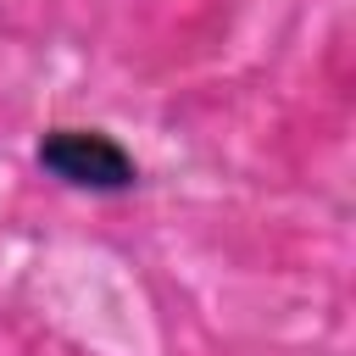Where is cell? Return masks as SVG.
<instances>
[{
	"label": "cell",
	"instance_id": "1",
	"mask_svg": "<svg viewBox=\"0 0 356 356\" xmlns=\"http://www.w3.org/2000/svg\"><path fill=\"white\" fill-rule=\"evenodd\" d=\"M33 161L67 189H89V195H128L139 184L134 150L106 128H44L33 145Z\"/></svg>",
	"mask_w": 356,
	"mask_h": 356
}]
</instances>
